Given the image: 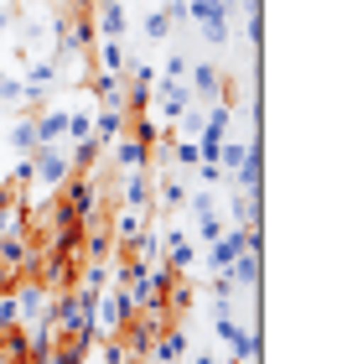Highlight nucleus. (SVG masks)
I'll return each instance as SVG.
<instances>
[{
	"label": "nucleus",
	"instance_id": "1",
	"mask_svg": "<svg viewBox=\"0 0 337 364\" xmlns=\"http://www.w3.org/2000/svg\"><path fill=\"white\" fill-rule=\"evenodd\" d=\"M187 26H197V37L208 47H228L233 42V16L223 11V0H187Z\"/></svg>",
	"mask_w": 337,
	"mask_h": 364
},
{
	"label": "nucleus",
	"instance_id": "2",
	"mask_svg": "<svg viewBox=\"0 0 337 364\" xmlns=\"http://www.w3.org/2000/svg\"><path fill=\"white\" fill-rule=\"evenodd\" d=\"M182 213H187V219H192V240L197 245H213L218 235H223V213H218V198L208 193V188H192L187 193V203H182Z\"/></svg>",
	"mask_w": 337,
	"mask_h": 364
},
{
	"label": "nucleus",
	"instance_id": "3",
	"mask_svg": "<svg viewBox=\"0 0 337 364\" xmlns=\"http://www.w3.org/2000/svg\"><path fill=\"white\" fill-rule=\"evenodd\" d=\"M67 177H73L67 146H37V151H31V188L37 193H57Z\"/></svg>",
	"mask_w": 337,
	"mask_h": 364
},
{
	"label": "nucleus",
	"instance_id": "4",
	"mask_svg": "<svg viewBox=\"0 0 337 364\" xmlns=\"http://www.w3.org/2000/svg\"><path fill=\"white\" fill-rule=\"evenodd\" d=\"M130 312H135V307H130L125 287H114V281H109V287L99 291V302H94V333H99V338H114V333L130 323Z\"/></svg>",
	"mask_w": 337,
	"mask_h": 364
},
{
	"label": "nucleus",
	"instance_id": "5",
	"mask_svg": "<svg viewBox=\"0 0 337 364\" xmlns=\"http://www.w3.org/2000/svg\"><path fill=\"white\" fill-rule=\"evenodd\" d=\"M161 260H166L177 276H192L197 260H202V245H197L182 224H172V229H161Z\"/></svg>",
	"mask_w": 337,
	"mask_h": 364
},
{
	"label": "nucleus",
	"instance_id": "6",
	"mask_svg": "<svg viewBox=\"0 0 337 364\" xmlns=\"http://www.w3.org/2000/svg\"><path fill=\"white\" fill-rule=\"evenodd\" d=\"M244 250H249V224H244V229H239V224H228L213 245H202V260H197V266H208V271H228Z\"/></svg>",
	"mask_w": 337,
	"mask_h": 364
},
{
	"label": "nucleus",
	"instance_id": "7",
	"mask_svg": "<svg viewBox=\"0 0 337 364\" xmlns=\"http://www.w3.org/2000/svg\"><path fill=\"white\" fill-rule=\"evenodd\" d=\"M187 89H192V105H213V99H228V73L218 63L197 58L187 68Z\"/></svg>",
	"mask_w": 337,
	"mask_h": 364
},
{
	"label": "nucleus",
	"instance_id": "8",
	"mask_svg": "<svg viewBox=\"0 0 337 364\" xmlns=\"http://www.w3.org/2000/svg\"><path fill=\"white\" fill-rule=\"evenodd\" d=\"M104 156H109V167H114V172H145L150 161H156V151H150V146L135 136V130H125V136L114 141Z\"/></svg>",
	"mask_w": 337,
	"mask_h": 364
},
{
	"label": "nucleus",
	"instance_id": "9",
	"mask_svg": "<svg viewBox=\"0 0 337 364\" xmlns=\"http://www.w3.org/2000/svg\"><path fill=\"white\" fill-rule=\"evenodd\" d=\"M31 120H37V146H67V105H42Z\"/></svg>",
	"mask_w": 337,
	"mask_h": 364
},
{
	"label": "nucleus",
	"instance_id": "10",
	"mask_svg": "<svg viewBox=\"0 0 337 364\" xmlns=\"http://www.w3.org/2000/svg\"><path fill=\"white\" fill-rule=\"evenodd\" d=\"M120 208H156V177L145 172H125V188H120Z\"/></svg>",
	"mask_w": 337,
	"mask_h": 364
},
{
	"label": "nucleus",
	"instance_id": "11",
	"mask_svg": "<svg viewBox=\"0 0 337 364\" xmlns=\"http://www.w3.org/2000/svg\"><path fill=\"white\" fill-rule=\"evenodd\" d=\"M94 31H99V37H125V31H130L125 0H94Z\"/></svg>",
	"mask_w": 337,
	"mask_h": 364
},
{
	"label": "nucleus",
	"instance_id": "12",
	"mask_svg": "<svg viewBox=\"0 0 337 364\" xmlns=\"http://www.w3.org/2000/svg\"><path fill=\"white\" fill-rule=\"evenodd\" d=\"M89 84H94L99 109H125V114H130V99H125V73H94Z\"/></svg>",
	"mask_w": 337,
	"mask_h": 364
},
{
	"label": "nucleus",
	"instance_id": "13",
	"mask_svg": "<svg viewBox=\"0 0 337 364\" xmlns=\"http://www.w3.org/2000/svg\"><path fill=\"white\" fill-rule=\"evenodd\" d=\"M182 359H187V333H182V328H166L145 349V364H182Z\"/></svg>",
	"mask_w": 337,
	"mask_h": 364
},
{
	"label": "nucleus",
	"instance_id": "14",
	"mask_svg": "<svg viewBox=\"0 0 337 364\" xmlns=\"http://www.w3.org/2000/svg\"><path fill=\"white\" fill-rule=\"evenodd\" d=\"M223 276L233 281V291H249V296H255V291H260V281H265V271H260V250H244Z\"/></svg>",
	"mask_w": 337,
	"mask_h": 364
},
{
	"label": "nucleus",
	"instance_id": "15",
	"mask_svg": "<svg viewBox=\"0 0 337 364\" xmlns=\"http://www.w3.org/2000/svg\"><path fill=\"white\" fill-rule=\"evenodd\" d=\"M125 130H130V114H125V109H99V105H94V141L104 146V151L125 136Z\"/></svg>",
	"mask_w": 337,
	"mask_h": 364
},
{
	"label": "nucleus",
	"instance_id": "16",
	"mask_svg": "<svg viewBox=\"0 0 337 364\" xmlns=\"http://www.w3.org/2000/svg\"><path fill=\"white\" fill-rule=\"evenodd\" d=\"M94 58H99V73H125V63H130L125 37H99L94 42Z\"/></svg>",
	"mask_w": 337,
	"mask_h": 364
},
{
	"label": "nucleus",
	"instance_id": "17",
	"mask_svg": "<svg viewBox=\"0 0 337 364\" xmlns=\"http://www.w3.org/2000/svg\"><path fill=\"white\" fill-rule=\"evenodd\" d=\"M223 224H260V193H233L228 188V213H223Z\"/></svg>",
	"mask_w": 337,
	"mask_h": 364
},
{
	"label": "nucleus",
	"instance_id": "18",
	"mask_svg": "<svg viewBox=\"0 0 337 364\" xmlns=\"http://www.w3.org/2000/svg\"><path fill=\"white\" fill-rule=\"evenodd\" d=\"M187 177H182V172H172V177H166L161 182V188H156V213H182V203H187Z\"/></svg>",
	"mask_w": 337,
	"mask_h": 364
},
{
	"label": "nucleus",
	"instance_id": "19",
	"mask_svg": "<svg viewBox=\"0 0 337 364\" xmlns=\"http://www.w3.org/2000/svg\"><path fill=\"white\" fill-rule=\"evenodd\" d=\"M83 255H89V260H109V255H114V235H109L99 219L83 224Z\"/></svg>",
	"mask_w": 337,
	"mask_h": 364
},
{
	"label": "nucleus",
	"instance_id": "20",
	"mask_svg": "<svg viewBox=\"0 0 337 364\" xmlns=\"http://www.w3.org/2000/svg\"><path fill=\"white\" fill-rule=\"evenodd\" d=\"M6 146H11V151H37V120H31V114L21 109V114H16V120H11V130H6Z\"/></svg>",
	"mask_w": 337,
	"mask_h": 364
},
{
	"label": "nucleus",
	"instance_id": "21",
	"mask_svg": "<svg viewBox=\"0 0 337 364\" xmlns=\"http://www.w3.org/2000/svg\"><path fill=\"white\" fill-rule=\"evenodd\" d=\"M67 161H73V172H94L99 161H104V146H99L94 136L89 141H73V146H67Z\"/></svg>",
	"mask_w": 337,
	"mask_h": 364
},
{
	"label": "nucleus",
	"instance_id": "22",
	"mask_svg": "<svg viewBox=\"0 0 337 364\" xmlns=\"http://www.w3.org/2000/svg\"><path fill=\"white\" fill-rule=\"evenodd\" d=\"M187 307H197V287H192L187 276H177L172 287H166V312H172V318H182Z\"/></svg>",
	"mask_w": 337,
	"mask_h": 364
},
{
	"label": "nucleus",
	"instance_id": "23",
	"mask_svg": "<svg viewBox=\"0 0 337 364\" xmlns=\"http://www.w3.org/2000/svg\"><path fill=\"white\" fill-rule=\"evenodd\" d=\"M166 161H172V172H182V177H187L192 167H197V141H187V136H177L172 146H166Z\"/></svg>",
	"mask_w": 337,
	"mask_h": 364
},
{
	"label": "nucleus",
	"instance_id": "24",
	"mask_svg": "<svg viewBox=\"0 0 337 364\" xmlns=\"http://www.w3.org/2000/svg\"><path fill=\"white\" fill-rule=\"evenodd\" d=\"M172 31H177V26H172V16H166L161 6H156V11H145V21H140V37H145V42H156V47H161V42H172Z\"/></svg>",
	"mask_w": 337,
	"mask_h": 364
},
{
	"label": "nucleus",
	"instance_id": "25",
	"mask_svg": "<svg viewBox=\"0 0 337 364\" xmlns=\"http://www.w3.org/2000/svg\"><path fill=\"white\" fill-rule=\"evenodd\" d=\"M89 136H94V105H83V109L67 105V146H73V141H89Z\"/></svg>",
	"mask_w": 337,
	"mask_h": 364
},
{
	"label": "nucleus",
	"instance_id": "26",
	"mask_svg": "<svg viewBox=\"0 0 337 364\" xmlns=\"http://www.w3.org/2000/svg\"><path fill=\"white\" fill-rule=\"evenodd\" d=\"M11 328H21V307H16V291L6 287L0 291V333H11Z\"/></svg>",
	"mask_w": 337,
	"mask_h": 364
},
{
	"label": "nucleus",
	"instance_id": "27",
	"mask_svg": "<svg viewBox=\"0 0 337 364\" xmlns=\"http://www.w3.org/2000/svg\"><path fill=\"white\" fill-rule=\"evenodd\" d=\"M187 68H192V58L182 53V47H172V58L161 63V78H187Z\"/></svg>",
	"mask_w": 337,
	"mask_h": 364
},
{
	"label": "nucleus",
	"instance_id": "28",
	"mask_svg": "<svg viewBox=\"0 0 337 364\" xmlns=\"http://www.w3.org/2000/svg\"><path fill=\"white\" fill-rule=\"evenodd\" d=\"M244 42H249V47H260V42H265V16H260V6H255V11H244Z\"/></svg>",
	"mask_w": 337,
	"mask_h": 364
},
{
	"label": "nucleus",
	"instance_id": "29",
	"mask_svg": "<svg viewBox=\"0 0 337 364\" xmlns=\"http://www.w3.org/2000/svg\"><path fill=\"white\" fill-rule=\"evenodd\" d=\"M6 26H11V6H0V47H6Z\"/></svg>",
	"mask_w": 337,
	"mask_h": 364
},
{
	"label": "nucleus",
	"instance_id": "30",
	"mask_svg": "<svg viewBox=\"0 0 337 364\" xmlns=\"http://www.w3.org/2000/svg\"><path fill=\"white\" fill-rule=\"evenodd\" d=\"M6 203H16V188H11V182H0V208H6Z\"/></svg>",
	"mask_w": 337,
	"mask_h": 364
},
{
	"label": "nucleus",
	"instance_id": "31",
	"mask_svg": "<svg viewBox=\"0 0 337 364\" xmlns=\"http://www.w3.org/2000/svg\"><path fill=\"white\" fill-rule=\"evenodd\" d=\"M192 364H218V359L213 354H192Z\"/></svg>",
	"mask_w": 337,
	"mask_h": 364
},
{
	"label": "nucleus",
	"instance_id": "32",
	"mask_svg": "<svg viewBox=\"0 0 337 364\" xmlns=\"http://www.w3.org/2000/svg\"><path fill=\"white\" fill-rule=\"evenodd\" d=\"M6 6H11V11H16V6H21V0H6Z\"/></svg>",
	"mask_w": 337,
	"mask_h": 364
},
{
	"label": "nucleus",
	"instance_id": "33",
	"mask_svg": "<svg viewBox=\"0 0 337 364\" xmlns=\"http://www.w3.org/2000/svg\"><path fill=\"white\" fill-rule=\"evenodd\" d=\"M0 78H6V68H0ZM0 109H6V105H0Z\"/></svg>",
	"mask_w": 337,
	"mask_h": 364
}]
</instances>
